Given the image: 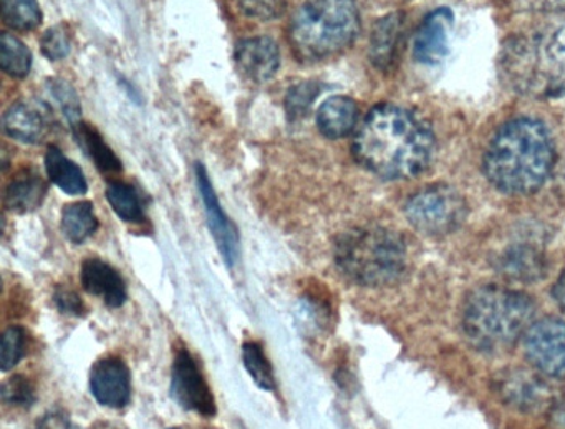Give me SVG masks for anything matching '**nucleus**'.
Returning <instances> with one entry per match:
<instances>
[{"label": "nucleus", "instance_id": "nucleus-1", "mask_svg": "<svg viewBox=\"0 0 565 429\" xmlns=\"http://www.w3.org/2000/svg\"><path fill=\"white\" fill-rule=\"evenodd\" d=\"M353 157L383 180H412L431 164L436 151L431 128L398 105H379L360 124Z\"/></svg>", "mask_w": 565, "mask_h": 429}, {"label": "nucleus", "instance_id": "nucleus-2", "mask_svg": "<svg viewBox=\"0 0 565 429\" xmlns=\"http://www.w3.org/2000/svg\"><path fill=\"white\" fill-rule=\"evenodd\" d=\"M555 164L551 131L534 118H515L499 128L482 160L492 186L505 194L541 190Z\"/></svg>", "mask_w": 565, "mask_h": 429}, {"label": "nucleus", "instance_id": "nucleus-3", "mask_svg": "<svg viewBox=\"0 0 565 429\" xmlns=\"http://www.w3.org/2000/svg\"><path fill=\"white\" fill-rule=\"evenodd\" d=\"M502 81L515 94L534 98L565 95V25L521 32L502 45Z\"/></svg>", "mask_w": 565, "mask_h": 429}, {"label": "nucleus", "instance_id": "nucleus-4", "mask_svg": "<svg viewBox=\"0 0 565 429\" xmlns=\"http://www.w3.org/2000/svg\"><path fill=\"white\" fill-rule=\"evenodd\" d=\"M535 303L519 290L482 286L462 307V330L472 346L486 353L508 352L532 325Z\"/></svg>", "mask_w": 565, "mask_h": 429}, {"label": "nucleus", "instance_id": "nucleus-5", "mask_svg": "<svg viewBox=\"0 0 565 429\" xmlns=\"http://www.w3.org/2000/svg\"><path fill=\"white\" fill-rule=\"evenodd\" d=\"M359 32L355 0H306L290 21V47L303 64H316L345 52Z\"/></svg>", "mask_w": 565, "mask_h": 429}, {"label": "nucleus", "instance_id": "nucleus-6", "mask_svg": "<svg viewBox=\"0 0 565 429\" xmlns=\"http://www.w3.org/2000/svg\"><path fill=\"white\" fill-rule=\"evenodd\" d=\"M340 272L363 287L395 283L405 274L408 253L405 240L385 227L347 230L333 247Z\"/></svg>", "mask_w": 565, "mask_h": 429}, {"label": "nucleus", "instance_id": "nucleus-7", "mask_svg": "<svg viewBox=\"0 0 565 429\" xmlns=\"http://www.w3.org/2000/svg\"><path fill=\"white\" fill-rule=\"evenodd\" d=\"M408 223L425 236H448L468 217V203L449 184H433L416 191L405 204Z\"/></svg>", "mask_w": 565, "mask_h": 429}, {"label": "nucleus", "instance_id": "nucleus-8", "mask_svg": "<svg viewBox=\"0 0 565 429\" xmlns=\"http://www.w3.org/2000/svg\"><path fill=\"white\" fill-rule=\"evenodd\" d=\"M524 350L531 365L548 378L565 379V322L542 319L524 335Z\"/></svg>", "mask_w": 565, "mask_h": 429}, {"label": "nucleus", "instance_id": "nucleus-9", "mask_svg": "<svg viewBox=\"0 0 565 429\" xmlns=\"http://www.w3.org/2000/svg\"><path fill=\"white\" fill-rule=\"evenodd\" d=\"M171 398L186 409L204 418L216 416V399L201 373L194 356L186 348L180 350L174 356L171 368Z\"/></svg>", "mask_w": 565, "mask_h": 429}, {"label": "nucleus", "instance_id": "nucleus-10", "mask_svg": "<svg viewBox=\"0 0 565 429\" xmlns=\"http://www.w3.org/2000/svg\"><path fill=\"white\" fill-rule=\"evenodd\" d=\"M196 184L217 249H220L224 262L233 267L237 262V257H239V234H237L236 226L231 223L230 217L224 213L203 164H196Z\"/></svg>", "mask_w": 565, "mask_h": 429}, {"label": "nucleus", "instance_id": "nucleus-11", "mask_svg": "<svg viewBox=\"0 0 565 429\" xmlns=\"http://www.w3.org/2000/svg\"><path fill=\"white\" fill-rule=\"evenodd\" d=\"M495 393L505 405L521 411H539L552 399L547 383L527 369H509L495 376Z\"/></svg>", "mask_w": 565, "mask_h": 429}, {"label": "nucleus", "instance_id": "nucleus-12", "mask_svg": "<svg viewBox=\"0 0 565 429\" xmlns=\"http://www.w3.org/2000/svg\"><path fill=\"white\" fill-rule=\"evenodd\" d=\"M90 392L102 406L121 409L131 401V373L118 356L98 360L90 372Z\"/></svg>", "mask_w": 565, "mask_h": 429}, {"label": "nucleus", "instance_id": "nucleus-13", "mask_svg": "<svg viewBox=\"0 0 565 429\" xmlns=\"http://www.w3.org/2000/svg\"><path fill=\"white\" fill-rule=\"evenodd\" d=\"M452 24L455 15L448 8L429 12L416 32L413 55L418 64L436 67L448 57L451 49Z\"/></svg>", "mask_w": 565, "mask_h": 429}, {"label": "nucleus", "instance_id": "nucleus-14", "mask_svg": "<svg viewBox=\"0 0 565 429\" xmlns=\"http://www.w3.org/2000/svg\"><path fill=\"white\" fill-rule=\"evenodd\" d=\"M81 282L85 292L104 300L110 309H120L128 299L127 283L111 264L88 257L81 269Z\"/></svg>", "mask_w": 565, "mask_h": 429}, {"label": "nucleus", "instance_id": "nucleus-15", "mask_svg": "<svg viewBox=\"0 0 565 429\" xmlns=\"http://www.w3.org/2000/svg\"><path fill=\"white\" fill-rule=\"evenodd\" d=\"M236 64L249 81L269 82L280 67L279 45L270 37L244 39L236 47Z\"/></svg>", "mask_w": 565, "mask_h": 429}, {"label": "nucleus", "instance_id": "nucleus-16", "mask_svg": "<svg viewBox=\"0 0 565 429\" xmlns=\"http://www.w3.org/2000/svg\"><path fill=\"white\" fill-rule=\"evenodd\" d=\"M405 15L393 12L376 22L370 37V61L382 72L392 71L405 41Z\"/></svg>", "mask_w": 565, "mask_h": 429}, {"label": "nucleus", "instance_id": "nucleus-17", "mask_svg": "<svg viewBox=\"0 0 565 429\" xmlns=\"http://www.w3.org/2000/svg\"><path fill=\"white\" fill-rule=\"evenodd\" d=\"M495 270L508 280L535 282L547 274V259L541 249L531 244H514L499 254Z\"/></svg>", "mask_w": 565, "mask_h": 429}, {"label": "nucleus", "instance_id": "nucleus-18", "mask_svg": "<svg viewBox=\"0 0 565 429\" xmlns=\"http://www.w3.org/2000/svg\"><path fill=\"white\" fill-rule=\"evenodd\" d=\"M359 124V107L349 97L329 98L320 105L317 111V128L323 137L330 140H340L349 137Z\"/></svg>", "mask_w": 565, "mask_h": 429}, {"label": "nucleus", "instance_id": "nucleus-19", "mask_svg": "<svg viewBox=\"0 0 565 429\" xmlns=\"http://www.w3.org/2000/svg\"><path fill=\"white\" fill-rule=\"evenodd\" d=\"M47 183L35 170L15 174L6 190L4 206L12 213L25 214L39 210L47 196Z\"/></svg>", "mask_w": 565, "mask_h": 429}, {"label": "nucleus", "instance_id": "nucleus-20", "mask_svg": "<svg viewBox=\"0 0 565 429\" xmlns=\"http://www.w3.org/2000/svg\"><path fill=\"white\" fill-rule=\"evenodd\" d=\"M4 131L22 143H39L47 135V118L41 108L29 104H14L4 114Z\"/></svg>", "mask_w": 565, "mask_h": 429}, {"label": "nucleus", "instance_id": "nucleus-21", "mask_svg": "<svg viewBox=\"0 0 565 429\" xmlns=\"http://www.w3.org/2000/svg\"><path fill=\"white\" fill-rule=\"evenodd\" d=\"M45 168L49 178L55 186L61 187L71 196H82L87 193L88 183L84 171L71 158L65 157L58 148H51L45 154Z\"/></svg>", "mask_w": 565, "mask_h": 429}, {"label": "nucleus", "instance_id": "nucleus-22", "mask_svg": "<svg viewBox=\"0 0 565 429\" xmlns=\"http://www.w3.org/2000/svg\"><path fill=\"white\" fill-rule=\"evenodd\" d=\"M97 229L98 219L90 201L67 204L62 211V230L71 243L84 244Z\"/></svg>", "mask_w": 565, "mask_h": 429}, {"label": "nucleus", "instance_id": "nucleus-23", "mask_svg": "<svg viewBox=\"0 0 565 429\" xmlns=\"http://www.w3.org/2000/svg\"><path fill=\"white\" fill-rule=\"evenodd\" d=\"M75 135H77L78 143L85 148L88 157L95 161L98 170L104 174H118L121 173V163L118 160L117 154L110 150L104 138L97 133L95 128L88 127V125H77L74 128Z\"/></svg>", "mask_w": 565, "mask_h": 429}, {"label": "nucleus", "instance_id": "nucleus-24", "mask_svg": "<svg viewBox=\"0 0 565 429\" xmlns=\"http://www.w3.org/2000/svg\"><path fill=\"white\" fill-rule=\"evenodd\" d=\"M105 194H107L111 210L125 223L137 224L145 219L143 204H141L137 190L130 184L115 181V183L108 184Z\"/></svg>", "mask_w": 565, "mask_h": 429}, {"label": "nucleus", "instance_id": "nucleus-25", "mask_svg": "<svg viewBox=\"0 0 565 429\" xmlns=\"http://www.w3.org/2000/svg\"><path fill=\"white\" fill-rule=\"evenodd\" d=\"M0 51V65L9 77L25 78L31 74L32 54L24 42L4 32Z\"/></svg>", "mask_w": 565, "mask_h": 429}, {"label": "nucleus", "instance_id": "nucleus-26", "mask_svg": "<svg viewBox=\"0 0 565 429\" xmlns=\"http://www.w3.org/2000/svg\"><path fill=\"white\" fill-rule=\"evenodd\" d=\"M2 21L14 31H35L42 24V11L38 0H4Z\"/></svg>", "mask_w": 565, "mask_h": 429}, {"label": "nucleus", "instance_id": "nucleus-27", "mask_svg": "<svg viewBox=\"0 0 565 429\" xmlns=\"http://www.w3.org/2000/svg\"><path fill=\"white\" fill-rule=\"evenodd\" d=\"M243 362L247 373L264 392H276V376L269 358L264 353L263 345L257 342H246L243 345Z\"/></svg>", "mask_w": 565, "mask_h": 429}, {"label": "nucleus", "instance_id": "nucleus-28", "mask_svg": "<svg viewBox=\"0 0 565 429\" xmlns=\"http://www.w3.org/2000/svg\"><path fill=\"white\" fill-rule=\"evenodd\" d=\"M47 94L52 104L64 115L65 120L68 121L72 128L82 124L81 100H78L77 94L67 82L52 78L47 82Z\"/></svg>", "mask_w": 565, "mask_h": 429}, {"label": "nucleus", "instance_id": "nucleus-29", "mask_svg": "<svg viewBox=\"0 0 565 429\" xmlns=\"http://www.w3.org/2000/svg\"><path fill=\"white\" fill-rule=\"evenodd\" d=\"M2 401L15 408H32L38 401L34 383L24 375L11 376L2 385Z\"/></svg>", "mask_w": 565, "mask_h": 429}, {"label": "nucleus", "instance_id": "nucleus-30", "mask_svg": "<svg viewBox=\"0 0 565 429\" xmlns=\"http://www.w3.org/2000/svg\"><path fill=\"white\" fill-rule=\"evenodd\" d=\"M320 87L316 82H302L290 88L286 97V111L290 120H300L307 117L313 101L319 97Z\"/></svg>", "mask_w": 565, "mask_h": 429}, {"label": "nucleus", "instance_id": "nucleus-31", "mask_svg": "<svg viewBox=\"0 0 565 429\" xmlns=\"http://www.w3.org/2000/svg\"><path fill=\"white\" fill-rule=\"evenodd\" d=\"M25 330L19 325L9 326L2 335V358H0V365H2V372H11L14 366L21 363V360L25 356Z\"/></svg>", "mask_w": 565, "mask_h": 429}, {"label": "nucleus", "instance_id": "nucleus-32", "mask_svg": "<svg viewBox=\"0 0 565 429\" xmlns=\"http://www.w3.org/2000/svg\"><path fill=\"white\" fill-rule=\"evenodd\" d=\"M42 54L52 62L64 61L72 49V34L67 25H55L45 32L41 42Z\"/></svg>", "mask_w": 565, "mask_h": 429}, {"label": "nucleus", "instance_id": "nucleus-33", "mask_svg": "<svg viewBox=\"0 0 565 429\" xmlns=\"http://www.w3.org/2000/svg\"><path fill=\"white\" fill-rule=\"evenodd\" d=\"M237 11L256 21H274L286 11V0H234Z\"/></svg>", "mask_w": 565, "mask_h": 429}, {"label": "nucleus", "instance_id": "nucleus-34", "mask_svg": "<svg viewBox=\"0 0 565 429\" xmlns=\"http://www.w3.org/2000/svg\"><path fill=\"white\" fill-rule=\"evenodd\" d=\"M505 8L519 14H565V0H502Z\"/></svg>", "mask_w": 565, "mask_h": 429}, {"label": "nucleus", "instance_id": "nucleus-35", "mask_svg": "<svg viewBox=\"0 0 565 429\" xmlns=\"http://www.w3.org/2000/svg\"><path fill=\"white\" fill-rule=\"evenodd\" d=\"M55 307L65 315L85 317L87 307L75 290L71 287L58 286L54 293Z\"/></svg>", "mask_w": 565, "mask_h": 429}, {"label": "nucleus", "instance_id": "nucleus-36", "mask_svg": "<svg viewBox=\"0 0 565 429\" xmlns=\"http://www.w3.org/2000/svg\"><path fill=\"white\" fill-rule=\"evenodd\" d=\"M38 429H74V426L71 425V421L65 416L51 415L45 416L42 422H39Z\"/></svg>", "mask_w": 565, "mask_h": 429}, {"label": "nucleus", "instance_id": "nucleus-37", "mask_svg": "<svg viewBox=\"0 0 565 429\" xmlns=\"http://www.w3.org/2000/svg\"><path fill=\"white\" fill-rule=\"evenodd\" d=\"M552 296H554L557 305L565 312V270L561 274V277H558L557 282L554 283Z\"/></svg>", "mask_w": 565, "mask_h": 429}, {"label": "nucleus", "instance_id": "nucleus-38", "mask_svg": "<svg viewBox=\"0 0 565 429\" xmlns=\"http://www.w3.org/2000/svg\"><path fill=\"white\" fill-rule=\"evenodd\" d=\"M170 429H180V428H170Z\"/></svg>", "mask_w": 565, "mask_h": 429}]
</instances>
